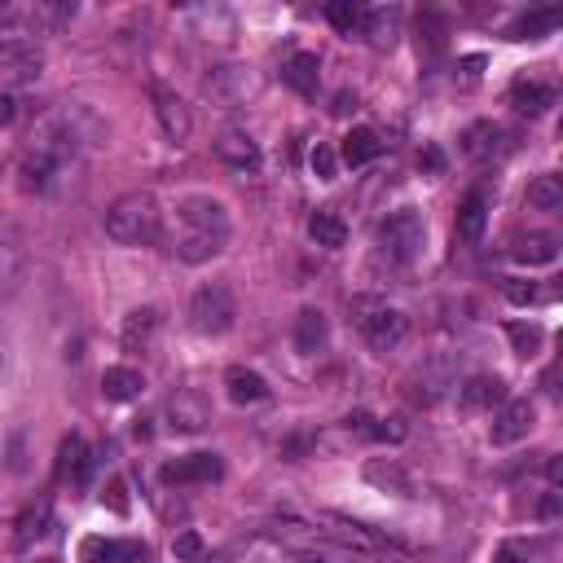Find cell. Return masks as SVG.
<instances>
[{"label": "cell", "instance_id": "obj_1", "mask_svg": "<svg viewBox=\"0 0 563 563\" xmlns=\"http://www.w3.org/2000/svg\"><path fill=\"white\" fill-rule=\"evenodd\" d=\"M176 220H181V238H176V256L185 264H203L225 251L229 242V212L207 194L181 198L176 207Z\"/></svg>", "mask_w": 563, "mask_h": 563}, {"label": "cell", "instance_id": "obj_2", "mask_svg": "<svg viewBox=\"0 0 563 563\" xmlns=\"http://www.w3.org/2000/svg\"><path fill=\"white\" fill-rule=\"evenodd\" d=\"M106 234L124 247H146L159 238V203L146 190H132L124 198H115L106 212Z\"/></svg>", "mask_w": 563, "mask_h": 563}, {"label": "cell", "instance_id": "obj_3", "mask_svg": "<svg viewBox=\"0 0 563 563\" xmlns=\"http://www.w3.org/2000/svg\"><path fill=\"white\" fill-rule=\"evenodd\" d=\"M427 242V220L414 207H401L379 225V251L388 264H414Z\"/></svg>", "mask_w": 563, "mask_h": 563}, {"label": "cell", "instance_id": "obj_4", "mask_svg": "<svg viewBox=\"0 0 563 563\" xmlns=\"http://www.w3.org/2000/svg\"><path fill=\"white\" fill-rule=\"evenodd\" d=\"M234 317H238V300L225 282H207L194 291L190 326L198 330V335H225V330H234Z\"/></svg>", "mask_w": 563, "mask_h": 563}, {"label": "cell", "instance_id": "obj_5", "mask_svg": "<svg viewBox=\"0 0 563 563\" xmlns=\"http://www.w3.org/2000/svg\"><path fill=\"white\" fill-rule=\"evenodd\" d=\"M357 330H361V339H366V344H370L374 352H392V348L405 339L410 322H405L401 308H388V304H361Z\"/></svg>", "mask_w": 563, "mask_h": 563}, {"label": "cell", "instance_id": "obj_6", "mask_svg": "<svg viewBox=\"0 0 563 563\" xmlns=\"http://www.w3.org/2000/svg\"><path fill=\"white\" fill-rule=\"evenodd\" d=\"M40 71H44L40 44H31V40H0V84H9V88L36 84Z\"/></svg>", "mask_w": 563, "mask_h": 563}, {"label": "cell", "instance_id": "obj_7", "mask_svg": "<svg viewBox=\"0 0 563 563\" xmlns=\"http://www.w3.org/2000/svg\"><path fill=\"white\" fill-rule=\"evenodd\" d=\"M533 423H537L533 401H506V405H498V414H493L489 440L498 449H506V445H515V440H524L528 432H533Z\"/></svg>", "mask_w": 563, "mask_h": 563}, {"label": "cell", "instance_id": "obj_8", "mask_svg": "<svg viewBox=\"0 0 563 563\" xmlns=\"http://www.w3.org/2000/svg\"><path fill=\"white\" fill-rule=\"evenodd\" d=\"M159 476H163V484H176V489H181V484H212L225 476V462L216 454H185V458L168 462Z\"/></svg>", "mask_w": 563, "mask_h": 563}, {"label": "cell", "instance_id": "obj_9", "mask_svg": "<svg viewBox=\"0 0 563 563\" xmlns=\"http://www.w3.org/2000/svg\"><path fill=\"white\" fill-rule=\"evenodd\" d=\"M168 418H172V432L194 436V432H203V427L212 423V405H207L203 392L181 388V392H176L172 401H168Z\"/></svg>", "mask_w": 563, "mask_h": 563}, {"label": "cell", "instance_id": "obj_10", "mask_svg": "<svg viewBox=\"0 0 563 563\" xmlns=\"http://www.w3.org/2000/svg\"><path fill=\"white\" fill-rule=\"evenodd\" d=\"M506 401H511V396H506V383L498 379V374H471V379L458 388V405L467 414L498 410V405H506Z\"/></svg>", "mask_w": 563, "mask_h": 563}, {"label": "cell", "instance_id": "obj_11", "mask_svg": "<svg viewBox=\"0 0 563 563\" xmlns=\"http://www.w3.org/2000/svg\"><path fill=\"white\" fill-rule=\"evenodd\" d=\"M154 115H159L168 141H185V137H190V110H185V102L172 93V88L154 84Z\"/></svg>", "mask_w": 563, "mask_h": 563}, {"label": "cell", "instance_id": "obj_12", "mask_svg": "<svg viewBox=\"0 0 563 563\" xmlns=\"http://www.w3.org/2000/svg\"><path fill=\"white\" fill-rule=\"evenodd\" d=\"M282 84L300 97H313L317 84H322V62H317V53H291V58L282 62Z\"/></svg>", "mask_w": 563, "mask_h": 563}, {"label": "cell", "instance_id": "obj_13", "mask_svg": "<svg viewBox=\"0 0 563 563\" xmlns=\"http://www.w3.org/2000/svg\"><path fill=\"white\" fill-rule=\"evenodd\" d=\"M216 154L229 163V168H238V172H256L260 168V146L247 137V132H238V128L220 132V137H216Z\"/></svg>", "mask_w": 563, "mask_h": 563}, {"label": "cell", "instance_id": "obj_14", "mask_svg": "<svg viewBox=\"0 0 563 563\" xmlns=\"http://www.w3.org/2000/svg\"><path fill=\"white\" fill-rule=\"evenodd\" d=\"M93 476V458H88V445L84 436H66L58 445V480H71V484H88Z\"/></svg>", "mask_w": 563, "mask_h": 563}, {"label": "cell", "instance_id": "obj_15", "mask_svg": "<svg viewBox=\"0 0 563 563\" xmlns=\"http://www.w3.org/2000/svg\"><path fill=\"white\" fill-rule=\"evenodd\" d=\"M330 339V322L322 308H300V317H295V352H304V357H313V352H322Z\"/></svg>", "mask_w": 563, "mask_h": 563}, {"label": "cell", "instance_id": "obj_16", "mask_svg": "<svg viewBox=\"0 0 563 563\" xmlns=\"http://www.w3.org/2000/svg\"><path fill=\"white\" fill-rule=\"evenodd\" d=\"M146 392V379H141V370H132V366H110L102 374V396L110 405H128V401H137V396Z\"/></svg>", "mask_w": 563, "mask_h": 563}, {"label": "cell", "instance_id": "obj_17", "mask_svg": "<svg viewBox=\"0 0 563 563\" xmlns=\"http://www.w3.org/2000/svg\"><path fill=\"white\" fill-rule=\"evenodd\" d=\"M484 225H489V198H484L480 190H471L467 198H462L458 207V242H480L484 238Z\"/></svg>", "mask_w": 563, "mask_h": 563}, {"label": "cell", "instance_id": "obj_18", "mask_svg": "<svg viewBox=\"0 0 563 563\" xmlns=\"http://www.w3.org/2000/svg\"><path fill=\"white\" fill-rule=\"evenodd\" d=\"M225 388H229V401L234 405H260L264 396H269V383H264L256 370H247V366H229L225 370Z\"/></svg>", "mask_w": 563, "mask_h": 563}, {"label": "cell", "instance_id": "obj_19", "mask_svg": "<svg viewBox=\"0 0 563 563\" xmlns=\"http://www.w3.org/2000/svg\"><path fill=\"white\" fill-rule=\"evenodd\" d=\"M511 106L520 110V115L537 119V115H546V110L555 106V88H546L537 80H515L511 84Z\"/></svg>", "mask_w": 563, "mask_h": 563}, {"label": "cell", "instance_id": "obj_20", "mask_svg": "<svg viewBox=\"0 0 563 563\" xmlns=\"http://www.w3.org/2000/svg\"><path fill=\"white\" fill-rule=\"evenodd\" d=\"M383 154V137L374 128H352L344 137V146H339V159L348 163V168H361V163L379 159Z\"/></svg>", "mask_w": 563, "mask_h": 563}, {"label": "cell", "instance_id": "obj_21", "mask_svg": "<svg viewBox=\"0 0 563 563\" xmlns=\"http://www.w3.org/2000/svg\"><path fill=\"white\" fill-rule=\"evenodd\" d=\"M154 330H159V308H132V313L124 317V348L128 352H146Z\"/></svg>", "mask_w": 563, "mask_h": 563}, {"label": "cell", "instance_id": "obj_22", "mask_svg": "<svg viewBox=\"0 0 563 563\" xmlns=\"http://www.w3.org/2000/svg\"><path fill=\"white\" fill-rule=\"evenodd\" d=\"M511 256L520 264H555L559 260V238L546 234V229H537V234H524L520 242H515Z\"/></svg>", "mask_w": 563, "mask_h": 563}, {"label": "cell", "instance_id": "obj_23", "mask_svg": "<svg viewBox=\"0 0 563 563\" xmlns=\"http://www.w3.org/2000/svg\"><path fill=\"white\" fill-rule=\"evenodd\" d=\"M361 31L370 36V44L374 49H392L396 44V36H401V9H370L366 14V22H361Z\"/></svg>", "mask_w": 563, "mask_h": 563}, {"label": "cell", "instance_id": "obj_24", "mask_svg": "<svg viewBox=\"0 0 563 563\" xmlns=\"http://www.w3.org/2000/svg\"><path fill=\"white\" fill-rule=\"evenodd\" d=\"M502 141H511V137H506L493 119H480V124L467 128V154L471 159H493V154H502L506 150Z\"/></svg>", "mask_w": 563, "mask_h": 563}, {"label": "cell", "instance_id": "obj_25", "mask_svg": "<svg viewBox=\"0 0 563 563\" xmlns=\"http://www.w3.org/2000/svg\"><path fill=\"white\" fill-rule=\"evenodd\" d=\"M75 18V5L71 0H36V5L27 9V27L31 31H58L66 22Z\"/></svg>", "mask_w": 563, "mask_h": 563}, {"label": "cell", "instance_id": "obj_26", "mask_svg": "<svg viewBox=\"0 0 563 563\" xmlns=\"http://www.w3.org/2000/svg\"><path fill=\"white\" fill-rule=\"evenodd\" d=\"M308 238L317 242V247H344L348 242V225L339 212H313V220H308Z\"/></svg>", "mask_w": 563, "mask_h": 563}, {"label": "cell", "instance_id": "obj_27", "mask_svg": "<svg viewBox=\"0 0 563 563\" xmlns=\"http://www.w3.org/2000/svg\"><path fill=\"white\" fill-rule=\"evenodd\" d=\"M53 528V506H49V498H40L36 506H27L22 511V520H18V533H14V542L18 546H31L36 537H44Z\"/></svg>", "mask_w": 563, "mask_h": 563}, {"label": "cell", "instance_id": "obj_28", "mask_svg": "<svg viewBox=\"0 0 563 563\" xmlns=\"http://www.w3.org/2000/svg\"><path fill=\"white\" fill-rule=\"evenodd\" d=\"M559 22H563L559 9H537V14H524L520 22H515V27L506 31V40H542L559 27Z\"/></svg>", "mask_w": 563, "mask_h": 563}, {"label": "cell", "instance_id": "obj_29", "mask_svg": "<svg viewBox=\"0 0 563 563\" xmlns=\"http://www.w3.org/2000/svg\"><path fill=\"white\" fill-rule=\"evenodd\" d=\"M528 207H533V212H555V207H563V176L559 172L537 176V181L528 185Z\"/></svg>", "mask_w": 563, "mask_h": 563}, {"label": "cell", "instance_id": "obj_30", "mask_svg": "<svg viewBox=\"0 0 563 563\" xmlns=\"http://www.w3.org/2000/svg\"><path fill=\"white\" fill-rule=\"evenodd\" d=\"M506 339H511L515 357L533 361L537 352H542V344H546V330L537 326V322H511V326H506Z\"/></svg>", "mask_w": 563, "mask_h": 563}, {"label": "cell", "instance_id": "obj_31", "mask_svg": "<svg viewBox=\"0 0 563 563\" xmlns=\"http://www.w3.org/2000/svg\"><path fill=\"white\" fill-rule=\"evenodd\" d=\"M366 480L379 484V489H392L396 498H414V484H410V476H405L401 467H396V462H370Z\"/></svg>", "mask_w": 563, "mask_h": 563}, {"label": "cell", "instance_id": "obj_32", "mask_svg": "<svg viewBox=\"0 0 563 563\" xmlns=\"http://www.w3.org/2000/svg\"><path fill=\"white\" fill-rule=\"evenodd\" d=\"M326 22L335 31H344V36H352V31H361V22H366V9H361L357 0H330V5H326Z\"/></svg>", "mask_w": 563, "mask_h": 563}, {"label": "cell", "instance_id": "obj_33", "mask_svg": "<svg viewBox=\"0 0 563 563\" xmlns=\"http://www.w3.org/2000/svg\"><path fill=\"white\" fill-rule=\"evenodd\" d=\"M80 563H124V542H115V537H84Z\"/></svg>", "mask_w": 563, "mask_h": 563}, {"label": "cell", "instance_id": "obj_34", "mask_svg": "<svg viewBox=\"0 0 563 563\" xmlns=\"http://www.w3.org/2000/svg\"><path fill=\"white\" fill-rule=\"evenodd\" d=\"M172 555L181 559V563H207V542L190 528V533H181V537L172 542Z\"/></svg>", "mask_w": 563, "mask_h": 563}, {"label": "cell", "instance_id": "obj_35", "mask_svg": "<svg viewBox=\"0 0 563 563\" xmlns=\"http://www.w3.org/2000/svg\"><path fill=\"white\" fill-rule=\"evenodd\" d=\"M308 163H313V172L322 176V181H335V172H339V154L326 146V141H317L313 154H308Z\"/></svg>", "mask_w": 563, "mask_h": 563}, {"label": "cell", "instance_id": "obj_36", "mask_svg": "<svg viewBox=\"0 0 563 563\" xmlns=\"http://www.w3.org/2000/svg\"><path fill=\"white\" fill-rule=\"evenodd\" d=\"M506 300H511L515 308H528L537 300V286L533 282H520V278H506Z\"/></svg>", "mask_w": 563, "mask_h": 563}, {"label": "cell", "instance_id": "obj_37", "mask_svg": "<svg viewBox=\"0 0 563 563\" xmlns=\"http://www.w3.org/2000/svg\"><path fill=\"white\" fill-rule=\"evenodd\" d=\"M102 506H110L115 515H128V484L124 480H110L102 493Z\"/></svg>", "mask_w": 563, "mask_h": 563}, {"label": "cell", "instance_id": "obj_38", "mask_svg": "<svg viewBox=\"0 0 563 563\" xmlns=\"http://www.w3.org/2000/svg\"><path fill=\"white\" fill-rule=\"evenodd\" d=\"M374 440H379V445H396V440H405V423L401 418H379V423H374Z\"/></svg>", "mask_w": 563, "mask_h": 563}, {"label": "cell", "instance_id": "obj_39", "mask_svg": "<svg viewBox=\"0 0 563 563\" xmlns=\"http://www.w3.org/2000/svg\"><path fill=\"white\" fill-rule=\"evenodd\" d=\"M493 563H528V546L524 542H502Z\"/></svg>", "mask_w": 563, "mask_h": 563}, {"label": "cell", "instance_id": "obj_40", "mask_svg": "<svg viewBox=\"0 0 563 563\" xmlns=\"http://www.w3.org/2000/svg\"><path fill=\"white\" fill-rule=\"evenodd\" d=\"M418 163H423V172H432V176L445 172V154H440L436 146H427L423 154H418Z\"/></svg>", "mask_w": 563, "mask_h": 563}, {"label": "cell", "instance_id": "obj_41", "mask_svg": "<svg viewBox=\"0 0 563 563\" xmlns=\"http://www.w3.org/2000/svg\"><path fill=\"white\" fill-rule=\"evenodd\" d=\"M124 563H150V546L137 542V537H128L124 542Z\"/></svg>", "mask_w": 563, "mask_h": 563}, {"label": "cell", "instance_id": "obj_42", "mask_svg": "<svg viewBox=\"0 0 563 563\" xmlns=\"http://www.w3.org/2000/svg\"><path fill=\"white\" fill-rule=\"evenodd\" d=\"M480 71H484V58H480V53H476V58H462V84H476Z\"/></svg>", "mask_w": 563, "mask_h": 563}, {"label": "cell", "instance_id": "obj_43", "mask_svg": "<svg viewBox=\"0 0 563 563\" xmlns=\"http://www.w3.org/2000/svg\"><path fill=\"white\" fill-rule=\"evenodd\" d=\"M14 115H18V102H14L9 93H0V128L14 124Z\"/></svg>", "mask_w": 563, "mask_h": 563}, {"label": "cell", "instance_id": "obj_44", "mask_svg": "<svg viewBox=\"0 0 563 563\" xmlns=\"http://www.w3.org/2000/svg\"><path fill=\"white\" fill-rule=\"evenodd\" d=\"M537 515H542V520H555V515H559V493H555V489H550L546 498H542V506H537Z\"/></svg>", "mask_w": 563, "mask_h": 563}, {"label": "cell", "instance_id": "obj_45", "mask_svg": "<svg viewBox=\"0 0 563 563\" xmlns=\"http://www.w3.org/2000/svg\"><path fill=\"white\" fill-rule=\"evenodd\" d=\"M330 110H335V115H339V119H344V115H348V110H357V93H348V88H344V93H339V97H335V106H330Z\"/></svg>", "mask_w": 563, "mask_h": 563}, {"label": "cell", "instance_id": "obj_46", "mask_svg": "<svg viewBox=\"0 0 563 563\" xmlns=\"http://www.w3.org/2000/svg\"><path fill=\"white\" fill-rule=\"evenodd\" d=\"M546 476H550V484L559 489V480H563V462H559V458H550V462H546Z\"/></svg>", "mask_w": 563, "mask_h": 563}, {"label": "cell", "instance_id": "obj_47", "mask_svg": "<svg viewBox=\"0 0 563 563\" xmlns=\"http://www.w3.org/2000/svg\"><path fill=\"white\" fill-rule=\"evenodd\" d=\"M36 563H62V559H36Z\"/></svg>", "mask_w": 563, "mask_h": 563}, {"label": "cell", "instance_id": "obj_48", "mask_svg": "<svg viewBox=\"0 0 563 563\" xmlns=\"http://www.w3.org/2000/svg\"><path fill=\"white\" fill-rule=\"evenodd\" d=\"M304 563H326V559H304Z\"/></svg>", "mask_w": 563, "mask_h": 563}]
</instances>
